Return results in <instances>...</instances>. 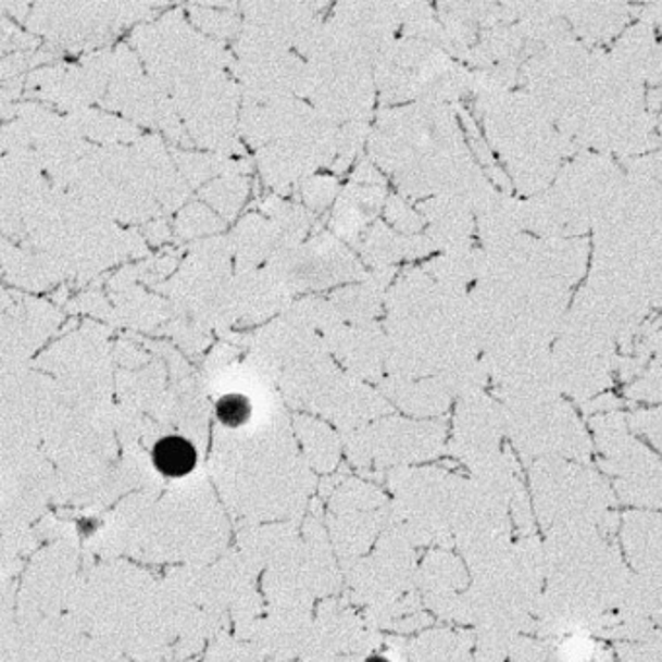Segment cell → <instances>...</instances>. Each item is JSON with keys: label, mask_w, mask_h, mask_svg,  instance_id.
Returning <instances> with one entry per match:
<instances>
[{"label": "cell", "mask_w": 662, "mask_h": 662, "mask_svg": "<svg viewBox=\"0 0 662 662\" xmlns=\"http://www.w3.org/2000/svg\"><path fill=\"white\" fill-rule=\"evenodd\" d=\"M627 397L634 400H645V402H659V400H662L661 363H649L647 372H644L641 377H637V379L629 385Z\"/></svg>", "instance_id": "8992f818"}, {"label": "cell", "mask_w": 662, "mask_h": 662, "mask_svg": "<svg viewBox=\"0 0 662 662\" xmlns=\"http://www.w3.org/2000/svg\"><path fill=\"white\" fill-rule=\"evenodd\" d=\"M488 145L498 152L513 187L526 199L548 191L565 158L580 146L555 127L545 105L525 90L476 98Z\"/></svg>", "instance_id": "6da1fadb"}, {"label": "cell", "mask_w": 662, "mask_h": 662, "mask_svg": "<svg viewBox=\"0 0 662 662\" xmlns=\"http://www.w3.org/2000/svg\"><path fill=\"white\" fill-rule=\"evenodd\" d=\"M616 346L604 330L567 315L552 346L553 373L560 390L587 404L608 389L620 360Z\"/></svg>", "instance_id": "7a4b0ae2"}, {"label": "cell", "mask_w": 662, "mask_h": 662, "mask_svg": "<svg viewBox=\"0 0 662 662\" xmlns=\"http://www.w3.org/2000/svg\"><path fill=\"white\" fill-rule=\"evenodd\" d=\"M216 417L227 427L243 426L251 417V402L239 392L226 395L216 404Z\"/></svg>", "instance_id": "52a82bcc"}, {"label": "cell", "mask_w": 662, "mask_h": 662, "mask_svg": "<svg viewBox=\"0 0 662 662\" xmlns=\"http://www.w3.org/2000/svg\"><path fill=\"white\" fill-rule=\"evenodd\" d=\"M365 662H389L385 657H379V654H375V657H370Z\"/></svg>", "instance_id": "8fae6325"}, {"label": "cell", "mask_w": 662, "mask_h": 662, "mask_svg": "<svg viewBox=\"0 0 662 662\" xmlns=\"http://www.w3.org/2000/svg\"><path fill=\"white\" fill-rule=\"evenodd\" d=\"M641 20L649 22L651 26H661L662 28V2H654V4H647L641 9Z\"/></svg>", "instance_id": "30bf717a"}, {"label": "cell", "mask_w": 662, "mask_h": 662, "mask_svg": "<svg viewBox=\"0 0 662 662\" xmlns=\"http://www.w3.org/2000/svg\"><path fill=\"white\" fill-rule=\"evenodd\" d=\"M195 445L182 436H165L152 449V463L155 471L167 478H183L197 466Z\"/></svg>", "instance_id": "5b68a950"}, {"label": "cell", "mask_w": 662, "mask_h": 662, "mask_svg": "<svg viewBox=\"0 0 662 662\" xmlns=\"http://www.w3.org/2000/svg\"><path fill=\"white\" fill-rule=\"evenodd\" d=\"M657 34L654 26L649 22L639 20L634 26L626 28L616 43L608 51L610 59L624 68L626 73L634 74L635 78L649 84L653 74L654 57H657Z\"/></svg>", "instance_id": "277c9868"}, {"label": "cell", "mask_w": 662, "mask_h": 662, "mask_svg": "<svg viewBox=\"0 0 662 662\" xmlns=\"http://www.w3.org/2000/svg\"><path fill=\"white\" fill-rule=\"evenodd\" d=\"M563 18L567 20L573 36L590 49H600L602 43L626 32L634 14V7L622 2H560Z\"/></svg>", "instance_id": "3957f363"}, {"label": "cell", "mask_w": 662, "mask_h": 662, "mask_svg": "<svg viewBox=\"0 0 662 662\" xmlns=\"http://www.w3.org/2000/svg\"><path fill=\"white\" fill-rule=\"evenodd\" d=\"M627 173H637L662 185V150L626 160Z\"/></svg>", "instance_id": "ba28073f"}, {"label": "cell", "mask_w": 662, "mask_h": 662, "mask_svg": "<svg viewBox=\"0 0 662 662\" xmlns=\"http://www.w3.org/2000/svg\"><path fill=\"white\" fill-rule=\"evenodd\" d=\"M641 342L649 348L651 355H654V362L662 365V317L657 318L653 325L645 328Z\"/></svg>", "instance_id": "9c48e42d"}]
</instances>
